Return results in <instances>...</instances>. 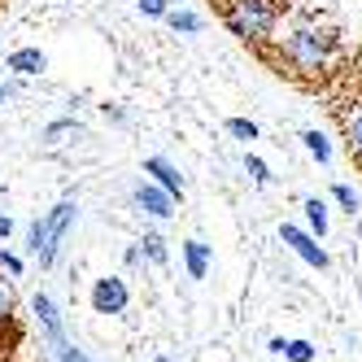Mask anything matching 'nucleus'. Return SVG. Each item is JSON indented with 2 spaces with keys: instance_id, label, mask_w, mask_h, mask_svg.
<instances>
[{
  "instance_id": "f257e3e1",
  "label": "nucleus",
  "mask_w": 362,
  "mask_h": 362,
  "mask_svg": "<svg viewBox=\"0 0 362 362\" xmlns=\"http://www.w3.org/2000/svg\"><path fill=\"white\" fill-rule=\"evenodd\" d=\"M262 53L279 66V74L301 83H315L332 70L336 53H341V40H336L332 27H319V22H305V27H293L288 35H279L275 44H267Z\"/></svg>"
},
{
  "instance_id": "f03ea898",
  "label": "nucleus",
  "mask_w": 362,
  "mask_h": 362,
  "mask_svg": "<svg viewBox=\"0 0 362 362\" xmlns=\"http://www.w3.org/2000/svg\"><path fill=\"white\" fill-rule=\"evenodd\" d=\"M279 13H284V0H227V5H223L227 31L236 35L240 44L257 48V53H262V48L275 40Z\"/></svg>"
},
{
  "instance_id": "7ed1b4c3",
  "label": "nucleus",
  "mask_w": 362,
  "mask_h": 362,
  "mask_svg": "<svg viewBox=\"0 0 362 362\" xmlns=\"http://www.w3.org/2000/svg\"><path fill=\"white\" fill-rule=\"evenodd\" d=\"M31 310H35V319H40V332H44V345H48V354H53L57 362H96V358H88L79 345L66 336V323H62V310L53 305V297L48 293H40L35 301H31Z\"/></svg>"
},
{
  "instance_id": "20e7f679",
  "label": "nucleus",
  "mask_w": 362,
  "mask_h": 362,
  "mask_svg": "<svg viewBox=\"0 0 362 362\" xmlns=\"http://www.w3.org/2000/svg\"><path fill=\"white\" fill-rule=\"evenodd\" d=\"M79 218V201H57L53 210H48V245H44V253H40V267H53L57 262V253H62V245H66V231H70V223Z\"/></svg>"
},
{
  "instance_id": "39448f33",
  "label": "nucleus",
  "mask_w": 362,
  "mask_h": 362,
  "mask_svg": "<svg viewBox=\"0 0 362 362\" xmlns=\"http://www.w3.org/2000/svg\"><path fill=\"white\" fill-rule=\"evenodd\" d=\"M279 236H284V245H288L305 267H315V271H327V267H332L327 249H323L315 236H310V231H301V227H293V223H284V227H279Z\"/></svg>"
},
{
  "instance_id": "423d86ee",
  "label": "nucleus",
  "mask_w": 362,
  "mask_h": 362,
  "mask_svg": "<svg viewBox=\"0 0 362 362\" xmlns=\"http://www.w3.org/2000/svg\"><path fill=\"white\" fill-rule=\"evenodd\" d=\"M132 305V293H127V279L122 275H105L92 284V310L96 315H122Z\"/></svg>"
},
{
  "instance_id": "0eeeda50",
  "label": "nucleus",
  "mask_w": 362,
  "mask_h": 362,
  "mask_svg": "<svg viewBox=\"0 0 362 362\" xmlns=\"http://www.w3.org/2000/svg\"><path fill=\"white\" fill-rule=\"evenodd\" d=\"M132 201L140 205L144 214H153V218H170V214H175V197H170L166 188H158L153 179H140L136 192H132Z\"/></svg>"
},
{
  "instance_id": "6e6552de",
  "label": "nucleus",
  "mask_w": 362,
  "mask_h": 362,
  "mask_svg": "<svg viewBox=\"0 0 362 362\" xmlns=\"http://www.w3.org/2000/svg\"><path fill=\"white\" fill-rule=\"evenodd\" d=\"M144 175H153V184L166 188L175 201L184 197V179H179V170H175V162H170V158H148V162H144Z\"/></svg>"
},
{
  "instance_id": "1a4fd4ad",
  "label": "nucleus",
  "mask_w": 362,
  "mask_h": 362,
  "mask_svg": "<svg viewBox=\"0 0 362 362\" xmlns=\"http://www.w3.org/2000/svg\"><path fill=\"white\" fill-rule=\"evenodd\" d=\"M5 70L22 74V79H31V74H44L48 70V57L40 53V48H13V53L5 57Z\"/></svg>"
},
{
  "instance_id": "9d476101",
  "label": "nucleus",
  "mask_w": 362,
  "mask_h": 362,
  "mask_svg": "<svg viewBox=\"0 0 362 362\" xmlns=\"http://www.w3.org/2000/svg\"><path fill=\"white\" fill-rule=\"evenodd\" d=\"M184 262H188V275L192 279H205V275H210V245L188 240L184 245Z\"/></svg>"
},
{
  "instance_id": "9b49d317",
  "label": "nucleus",
  "mask_w": 362,
  "mask_h": 362,
  "mask_svg": "<svg viewBox=\"0 0 362 362\" xmlns=\"http://www.w3.org/2000/svg\"><path fill=\"white\" fill-rule=\"evenodd\" d=\"M166 27L175 31V35H197L201 31V13L197 9H166Z\"/></svg>"
},
{
  "instance_id": "f8f14e48",
  "label": "nucleus",
  "mask_w": 362,
  "mask_h": 362,
  "mask_svg": "<svg viewBox=\"0 0 362 362\" xmlns=\"http://www.w3.org/2000/svg\"><path fill=\"white\" fill-rule=\"evenodd\" d=\"M305 227H310V236H315V240L327 236V205H323L319 197L305 201Z\"/></svg>"
},
{
  "instance_id": "ddd939ff",
  "label": "nucleus",
  "mask_w": 362,
  "mask_h": 362,
  "mask_svg": "<svg viewBox=\"0 0 362 362\" xmlns=\"http://www.w3.org/2000/svg\"><path fill=\"white\" fill-rule=\"evenodd\" d=\"M70 136H83V127L74 122V118H62V122H48V127H44V144H53V148L66 144Z\"/></svg>"
},
{
  "instance_id": "4468645a",
  "label": "nucleus",
  "mask_w": 362,
  "mask_h": 362,
  "mask_svg": "<svg viewBox=\"0 0 362 362\" xmlns=\"http://www.w3.org/2000/svg\"><path fill=\"white\" fill-rule=\"evenodd\" d=\"M301 144H305V153H310V158H315V162H332V144H327V136L323 132H315V127H310V132H301Z\"/></svg>"
},
{
  "instance_id": "2eb2a0df",
  "label": "nucleus",
  "mask_w": 362,
  "mask_h": 362,
  "mask_svg": "<svg viewBox=\"0 0 362 362\" xmlns=\"http://www.w3.org/2000/svg\"><path fill=\"white\" fill-rule=\"evenodd\" d=\"M345 144H349L354 158H362V105L354 114H345Z\"/></svg>"
},
{
  "instance_id": "dca6fc26",
  "label": "nucleus",
  "mask_w": 362,
  "mask_h": 362,
  "mask_svg": "<svg viewBox=\"0 0 362 362\" xmlns=\"http://www.w3.org/2000/svg\"><path fill=\"white\" fill-rule=\"evenodd\" d=\"M140 253L148 257V262H153V267H166V257H170V253H166V240L158 236V231H148V236L140 240Z\"/></svg>"
},
{
  "instance_id": "f3484780",
  "label": "nucleus",
  "mask_w": 362,
  "mask_h": 362,
  "mask_svg": "<svg viewBox=\"0 0 362 362\" xmlns=\"http://www.w3.org/2000/svg\"><path fill=\"white\" fill-rule=\"evenodd\" d=\"M227 136L253 144V140H257V122H249V118H227Z\"/></svg>"
},
{
  "instance_id": "a211bd4d",
  "label": "nucleus",
  "mask_w": 362,
  "mask_h": 362,
  "mask_svg": "<svg viewBox=\"0 0 362 362\" xmlns=\"http://www.w3.org/2000/svg\"><path fill=\"white\" fill-rule=\"evenodd\" d=\"M284 358H288V362H315V345L297 336V341H288V345H284Z\"/></svg>"
},
{
  "instance_id": "6ab92c4d",
  "label": "nucleus",
  "mask_w": 362,
  "mask_h": 362,
  "mask_svg": "<svg viewBox=\"0 0 362 362\" xmlns=\"http://www.w3.org/2000/svg\"><path fill=\"white\" fill-rule=\"evenodd\" d=\"M13 305H18V297H13V284L0 275V323H9L13 319Z\"/></svg>"
},
{
  "instance_id": "aec40b11",
  "label": "nucleus",
  "mask_w": 362,
  "mask_h": 362,
  "mask_svg": "<svg viewBox=\"0 0 362 362\" xmlns=\"http://www.w3.org/2000/svg\"><path fill=\"white\" fill-rule=\"evenodd\" d=\"M245 170H249V179H253L257 188H267V184H271V170H267V162H262V158H253V153L245 158Z\"/></svg>"
},
{
  "instance_id": "412c9836",
  "label": "nucleus",
  "mask_w": 362,
  "mask_h": 362,
  "mask_svg": "<svg viewBox=\"0 0 362 362\" xmlns=\"http://www.w3.org/2000/svg\"><path fill=\"white\" fill-rule=\"evenodd\" d=\"M332 201H336V205H345L349 214L358 210V192H354L349 184H332Z\"/></svg>"
},
{
  "instance_id": "4be33fe9",
  "label": "nucleus",
  "mask_w": 362,
  "mask_h": 362,
  "mask_svg": "<svg viewBox=\"0 0 362 362\" xmlns=\"http://www.w3.org/2000/svg\"><path fill=\"white\" fill-rule=\"evenodd\" d=\"M136 9H140L144 18H166V9H170V0H136Z\"/></svg>"
},
{
  "instance_id": "5701e85b",
  "label": "nucleus",
  "mask_w": 362,
  "mask_h": 362,
  "mask_svg": "<svg viewBox=\"0 0 362 362\" xmlns=\"http://www.w3.org/2000/svg\"><path fill=\"white\" fill-rule=\"evenodd\" d=\"M0 271L22 275V257H18V253H9V249H0Z\"/></svg>"
},
{
  "instance_id": "b1692460",
  "label": "nucleus",
  "mask_w": 362,
  "mask_h": 362,
  "mask_svg": "<svg viewBox=\"0 0 362 362\" xmlns=\"http://www.w3.org/2000/svg\"><path fill=\"white\" fill-rule=\"evenodd\" d=\"M9 236H13V218L0 214V240H9Z\"/></svg>"
},
{
  "instance_id": "393cba45",
  "label": "nucleus",
  "mask_w": 362,
  "mask_h": 362,
  "mask_svg": "<svg viewBox=\"0 0 362 362\" xmlns=\"http://www.w3.org/2000/svg\"><path fill=\"white\" fill-rule=\"evenodd\" d=\"M144 262V253H140V245H132V249H127V267H140Z\"/></svg>"
},
{
  "instance_id": "a878e982",
  "label": "nucleus",
  "mask_w": 362,
  "mask_h": 362,
  "mask_svg": "<svg viewBox=\"0 0 362 362\" xmlns=\"http://www.w3.org/2000/svg\"><path fill=\"white\" fill-rule=\"evenodd\" d=\"M13 88H18V83H0V110H5V100L13 96Z\"/></svg>"
},
{
  "instance_id": "bb28decb",
  "label": "nucleus",
  "mask_w": 362,
  "mask_h": 362,
  "mask_svg": "<svg viewBox=\"0 0 362 362\" xmlns=\"http://www.w3.org/2000/svg\"><path fill=\"white\" fill-rule=\"evenodd\" d=\"M153 362H170V358H153Z\"/></svg>"
},
{
  "instance_id": "cd10ccee",
  "label": "nucleus",
  "mask_w": 362,
  "mask_h": 362,
  "mask_svg": "<svg viewBox=\"0 0 362 362\" xmlns=\"http://www.w3.org/2000/svg\"><path fill=\"white\" fill-rule=\"evenodd\" d=\"M57 5H62V0H57Z\"/></svg>"
},
{
  "instance_id": "c85d7f7f",
  "label": "nucleus",
  "mask_w": 362,
  "mask_h": 362,
  "mask_svg": "<svg viewBox=\"0 0 362 362\" xmlns=\"http://www.w3.org/2000/svg\"><path fill=\"white\" fill-rule=\"evenodd\" d=\"M358 231H362V227H358Z\"/></svg>"
}]
</instances>
